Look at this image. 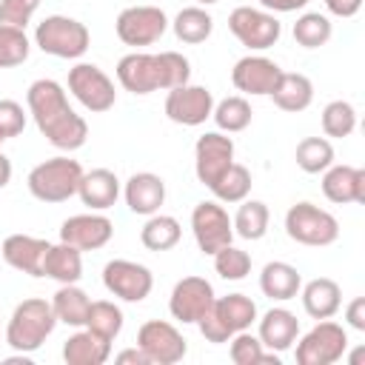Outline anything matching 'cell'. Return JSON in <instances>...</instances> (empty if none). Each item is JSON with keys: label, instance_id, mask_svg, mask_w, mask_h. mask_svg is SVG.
<instances>
[{"label": "cell", "instance_id": "4fadbf2b", "mask_svg": "<svg viewBox=\"0 0 365 365\" xmlns=\"http://www.w3.org/2000/svg\"><path fill=\"white\" fill-rule=\"evenodd\" d=\"M137 348L148 356V365H174L188 354L185 336L165 319H148L137 331Z\"/></svg>", "mask_w": 365, "mask_h": 365}, {"label": "cell", "instance_id": "e0dca14e", "mask_svg": "<svg viewBox=\"0 0 365 365\" xmlns=\"http://www.w3.org/2000/svg\"><path fill=\"white\" fill-rule=\"evenodd\" d=\"M217 294L205 277H182L174 282L168 297V314L182 325H197V319L214 305Z\"/></svg>", "mask_w": 365, "mask_h": 365}, {"label": "cell", "instance_id": "8992f818", "mask_svg": "<svg viewBox=\"0 0 365 365\" xmlns=\"http://www.w3.org/2000/svg\"><path fill=\"white\" fill-rule=\"evenodd\" d=\"M34 46L43 54H51L60 60H80L91 46V34L86 23L68 14H48L34 29Z\"/></svg>", "mask_w": 365, "mask_h": 365}, {"label": "cell", "instance_id": "ffe728a7", "mask_svg": "<svg viewBox=\"0 0 365 365\" xmlns=\"http://www.w3.org/2000/svg\"><path fill=\"white\" fill-rule=\"evenodd\" d=\"M48 240L31 237V234H9L0 245V259L29 277H43V259L48 251Z\"/></svg>", "mask_w": 365, "mask_h": 365}, {"label": "cell", "instance_id": "d6986e66", "mask_svg": "<svg viewBox=\"0 0 365 365\" xmlns=\"http://www.w3.org/2000/svg\"><path fill=\"white\" fill-rule=\"evenodd\" d=\"M282 68L265 57V54H245L234 63L231 68V83L237 91L242 94H251V97H268L271 88L277 86Z\"/></svg>", "mask_w": 365, "mask_h": 365}, {"label": "cell", "instance_id": "8d00e7d4", "mask_svg": "<svg viewBox=\"0 0 365 365\" xmlns=\"http://www.w3.org/2000/svg\"><path fill=\"white\" fill-rule=\"evenodd\" d=\"M294 160L305 174H322L334 163V145L328 137H305L297 143Z\"/></svg>", "mask_w": 365, "mask_h": 365}, {"label": "cell", "instance_id": "ac0fdd59", "mask_svg": "<svg viewBox=\"0 0 365 365\" xmlns=\"http://www.w3.org/2000/svg\"><path fill=\"white\" fill-rule=\"evenodd\" d=\"M111 237H114V222L103 211L74 214V217L63 220V225H60V240L80 251H97V248L108 245Z\"/></svg>", "mask_w": 365, "mask_h": 365}, {"label": "cell", "instance_id": "681fc988", "mask_svg": "<svg viewBox=\"0 0 365 365\" xmlns=\"http://www.w3.org/2000/svg\"><path fill=\"white\" fill-rule=\"evenodd\" d=\"M11 182V160L0 151V188H6Z\"/></svg>", "mask_w": 365, "mask_h": 365}, {"label": "cell", "instance_id": "836d02e7", "mask_svg": "<svg viewBox=\"0 0 365 365\" xmlns=\"http://www.w3.org/2000/svg\"><path fill=\"white\" fill-rule=\"evenodd\" d=\"M251 103L240 94L234 97H222L220 103H214V111H211V120L217 123V128L222 134H237V131H245L251 125Z\"/></svg>", "mask_w": 365, "mask_h": 365}, {"label": "cell", "instance_id": "2e32d148", "mask_svg": "<svg viewBox=\"0 0 365 365\" xmlns=\"http://www.w3.org/2000/svg\"><path fill=\"white\" fill-rule=\"evenodd\" d=\"M234 163V140L222 131H205L194 143V174L197 180L211 188Z\"/></svg>", "mask_w": 365, "mask_h": 365}, {"label": "cell", "instance_id": "1f68e13d", "mask_svg": "<svg viewBox=\"0 0 365 365\" xmlns=\"http://www.w3.org/2000/svg\"><path fill=\"white\" fill-rule=\"evenodd\" d=\"M182 237V225L171 214H151L145 217V225L140 228V242L148 251H171Z\"/></svg>", "mask_w": 365, "mask_h": 365}, {"label": "cell", "instance_id": "7c38bea8", "mask_svg": "<svg viewBox=\"0 0 365 365\" xmlns=\"http://www.w3.org/2000/svg\"><path fill=\"white\" fill-rule=\"evenodd\" d=\"M168 14L160 6H128L117 14L114 31L125 46H151L168 31Z\"/></svg>", "mask_w": 365, "mask_h": 365}, {"label": "cell", "instance_id": "c3c4849f", "mask_svg": "<svg viewBox=\"0 0 365 365\" xmlns=\"http://www.w3.org/2000/svg\"><path fill=\"white\" fill-rule=\"evenodd\" d=\"M114 362H120V365H148V356L134 345V348H125V351H120L117 356H114Z\"/></svg>", "mask_w": 365, "mask_h": 365}, {"label": "cell", "instance_id": "ab89813d", "mask_svg": "<svg viewBox=\"0 0 365 365\" xmlns=\"http://www.w3.org/2000/svg\"><path fill=\"white\" fill-rule=\"evenodd\" d=\"M31 43L26 37V29L17 26H0V68H14L29 60Z\"/></svg>", "mask_w": 365, "mask_h": 365}, {"label": "cell", "instance_id": "277c9868", "mask_svg": "<svg viewBox=\"0 0 365 365\" xmlns=\"http://www.w3.org/2000/svg\"><path fill=\"white\" fill-rule=\"evenodd\" d=\"M257 317H259V311H257V302L251 297H245V294H225V297H217L214 305L197 319V328L205 336V342L222 345L234 334L248 331L257 322Z\"/></svg>", "mask_w": 365, "mask_h": 365}, {"label": "cell", "instance_id": "44dd1931", "mask_svg": "<svg viewBox=\"0 0 365 365\" xmlns=\"http://www.w3.org/2000/svg\"><path fill=\"white\" fill-rule=\"evenodd\" d=\"M123 200H125L128 211H134L140 217H151L165 202V180L154 171H137L125 180Z\"/></svg>", "mask_w": 365, "mask_h": 365}, {"label": "cell", "instance_id": "7bdbcfd3", "mask_svg": "<svg viewBox=\"0 0 365 365\" xmlns=\"http://www.w3.org/2000/svg\"><path fill=\"white\" fill-rule=\"evenodd\" d=\"M40 9V0H0V26L26 29Z\"/></svg>", "mask_w": 365, "mask_h": 365}, {"label": "cell", "instance_id": "60d3db41", "mask_svg": "<svg viewBox=\"0 0 365 365\" xmlns=\"http://www.w3.org/2000/svg\"><path fill=\"white\" fill-rule=\"evenodd\" d=\"M214 271L222 279H231V282L245 279L251 274V254L231 242V245H225V248H220L214 254Z\"/></svg>", "mask_w": 365, "mask_h": 365}, {"label": "cell", "instance_id": "3957f363", "mask_svg": "<svg viewBox=\"0 0 365 365\" xmlns=\"http://www.w3.org/2000/svg\"><path fill=\"white\" fill-rule=\"evenodd\" d=\"M57 328V317L48 299L29 297L14 305L6 322V345L17 354H34Z\"/></svg>", "mask_w": 365, "mask_h": 365}, {"label": "cell", "instance_id": "30bf717a", "mask_svg": "<svg viewBox=\"0 0 365 365\" xmlns=\"http://www.w3.org/2000/svg\"><path fill=\"white\" fill-rule=\"evenodd\" d=\"M68 91L91 114H103L117 103L114 80L94 63H77L68 68Z\"/></svg>", "mask_w": 365, "mask_h": 365}, {"label": "cell", "instance_id": "74e56055", "mask_svg": "<svg viewBox=\"0 0 365 365\" xmlns=\"http://www.w3.org/2000/svg\"><path fill=\"white\" fill-rule=\"evenodd\" d=\"M251 185H254L251 171L242 163H231V168L211 185V194H214V200L234 205V202H242L251 194Z\"/></svg>", "mask_w": 365, "mask_h": 365}, {"label": "cell", "instance_id": "d6a6232c", "mask_svg": "<svg viewBox=\"0 0 365 365\" xmlns=\"http://www.w3.org/2000/svg\"><path fill=\"white\" fill-rule=\"evenodd\" d=\"M268 222H271V211L262 200H242L237 214L231 217V225H234V234L242 237V240H262L268 234Z\"/></svg>", "mask_w": 365, "mask_h": 365}, {"label": "cell", "instance_id": "f35d334b", "mask_svg": "<svg viewBox=\"0 0 365 365\" xmlns=\"http://www.w3.org/2000/svg\"><path fill=\"white\" fill-rule=\"evenodd\" d=\"M322 134L325 137H351L354 128H356V108L348 103V100H331L325 108H322Z\"/></svg>", "mask_w": 365, "mask_h": 365}, {"label": "cell", "instance_id": "f546056e", "mask_svg": "<svg viewBox=\"0 0 365 365\" xmlns=\"http://www.w3.org/2000/svg\"><path fill=\"white\" fill-rule=\"evenodd\" d=\"M48 302H51V308H54L57 322L71 325V328H83V325H86V317H88V308H91V297H88L77 282L60 285Z\"/></svg>", "mask_w": 365, "mask_h": 365}, {"label": "cell", "instance_id": "f1b7e54d", "mask_svg": "<svg viewBox=\"0 0 365 365\" xmlns=\"http://www.w3.org/2000/svg\"><path fill=\"white\" fill-rule=\"evenodd\" d=\"M43 277H48L60 285L80 282V277H83V251L63 242V240L57 245H48L46 259H43Z\"/></svg>", "mask_w": 365, "mask_h": 365}, {"label": "cell", "instance_id": "83f0119b", "mask_svg": "<svg viewBox=\"0 0 365 365\" xmlns=\"http://www.w3.org/2000/svg\"><path fill=\"white\" fill-rule=\"evenodd\" d=\"M299 288H302V274L291 262L274 259V262L262 265V271H259V291L268 299L288 302V299H294L299 294Z\"/></svg>", "mask_w": 365, "mask_h": 365}, {"label": "cell", "instance_id": "cb8c5ba5", "mask_svg": "<svg viewBox=\"0 0 365 365\" xmlns=\"http://www.w3.org/2000/svg\"><path fill=\"white\" fill-rule=\"evenodd\" d=\"M257 336L268 351H288L294 348L299 336V319L288 308H268L262 317H257Z\"/></svg>", "mask_w": 365, "mask_h": 365}, {"label": "cell", "instance_id": "f5cc1de1", "mask_svg": "<svg viewBox=\"0 0 365 365\" xmlns=\"http://www.w3.org/2000/svg\"><path fill=\"white\" fill-rule=\"evenodd\" d=\"M3 143H6V134H3V131H0V145H3Z\"/></svg>", "mask_w": 365, "mask_h": 365}, {"label": "cell", "instance_id": "4316f807", "mask_svg": "<svg viewBox=\"0 0 365 365\" xmlns=\"http://www.w3.org/2000/svg\"><path fill=\"white\" fill-rule=\"evenodd\" d=\"M268 97L274 100V106L279 111L297 114V111H305L314 103V83L299 71H282Z\"/></svg>", "mask_w": 365, "mask_h": 365}, {"label": "cell", "instance_id": "e575fe53", "mask_svg": "<svg viewBox=\"0 0 365 365\" xmlns=\"http://www.w3.org/2000/svg\"><path fill=\"white\" fill-rule=\"evenodd\" d=\"M125 325V317H123V308L111 299H91V308H88V317H86V325L88 331L100 334L103 339H117L120 331Z\"/></svg>", "mask_w": 365, "mask_h": 365}, {"label": "cell", "instance_id": "7a4b0ae2", "mask_svg": "<svg viewBox=\"0 0 365 365\" xmlns=\"http://www.w3.org/2000/svg\"><path fill=\"white\" fill-rule=\"evenodd\" d=\"M117 83L131 94H151V91H168L182 83H191V63L180 51H131L117 60Z\"/></svg>", "mask_w": 365, "mask_h": 365}, {"label": "cell", "instance_id": "bcb514c9", "mask_svg": "<svg viewBox=\"0 0 365 365\" xmlns=\"http://www.w3.org/2000/svg\"><path fill=\"white\" fill-rule=\"evenodd\" d=\"M311 0H259V6L265 11H274V14H291V11H302Z\"/></svg>", "mask_w": 365, "mask_h": 365}, {"label": "cell", "instance_id": "816d5d0a", "mask_svg": "<svg viewBox=\"0 0 365 365\" xmlns=\"http://www.w3.org/2000/svg\"><path fill=\"white\" fill-rule=\"evenodd\" d=\"M214 3H220V0H197V6H214Z\"/></svg>", "mask_w": 365, "mask_h": 365}, {"label": "cell", "instance_id": "5bb4252c", "mask_svg": "<svg viewBox=\"0 0 365 365\" xmlns=\"http://www.w3.org/2000/svg\"><path fill=\"white\" fill-rule=\"evenodd\" d=\"M103 285L111 297H117L123 302H143L154 288V274L143 262L111 259L103 268Z\"/></svg>", "mask_w": 365, "mask_h": 365}, {"label": "cell", "instance_id": "ba28073f", "mask_svg": "<svg viewBox=\"0 0 365 365\" xmlns=\"http://www.w3.org/2000/svg\"><path fill=\"white\" fill-rule=\"evenodd\" d=\"M348 351V331L334 319H317L311 331L297 336L294 359L299 365H334Z\"/></svg>", "mask_w": 365, "mask_h": 365}, {"label": "cell", "instance_id": "7402d4cb", "mask_svg": "<svg viewBox=\"0 0 365 365\" xmlns=\"http://www.w3.org/2000/svg\"><path fill=\"white\" fill-rule=\"evenodd\" d=\"M322 194H325V200H331L336 205L365 202V171L356 165L331 163L322 171Z\"/></svg>", "mask_w": 365, "mask_h": 365}, {"label": "cell", "instance_id": "4dcf8cb0", "mask_svg": "<svg viewBox=\"0 0 365 365\" xmlns=\"http://www.w3.org/2000/svg\"><path fill=\"white\" fill-rule=\"evenodd\" d=\"M171 29L177 34L180 43L188 46H200L211 37L214 31V17L205 11V6H185L177 11V17L171 20Z\"/></svg>", "mask_w": 365, "mask_h": 365}, {"label": "cell", "instance_id": "603a6c76", "mask_svg": "<svg viewBox=\"0 0 365 365\" xmlns=\"http://www.w3.org/2000/svg\"><path fill=\"white\" fill-rule=\"evenodd\" d=\"M123 194L120 177L111 168H91L83 171V180L77 185V197L88 211H108L111 205H117Z\"/></svg>", "mask_w": 365, "mask_h": 365}, {"label": "cell", "instance_id": "9c48e42d", "mask_svg": "<svg viewBox=\"0 0 365 365\" xmlns=\"http://www.w3.org/2000/svg\"><path fill=\"white\" fill-rule=\"evenodd\" d=\"M228 31L251 51H265L279 43L282 37V23L277 20L274 11L254 9V6H237L228 14Z\"/></svg>", "mask_w": 365, "mask_h": 365}, {"label": "cell", "instance_id": "f6af8a7d", "mask_svg": "<svg viewBox=\"0 0 365 365\" xmlns=\"http://www.w3.org/2000/svg\"><path fill=\"white\" fill-rule=\"evenodd\" d=\"M345 322L354 331H365V297H354L345 305Z\"/></svg>", "mask_w": 365, "mask_h": 365}, {"label": "cell", "instance_id": "5b68a950", "mask_svg": "<svg viewBox=\"0 0 365 365\" xmlns=\"http://www.w3.org/2000/svg\"><path fill=\"white\" fill-rule=\"evenodd\" d=\"M83 180V165L71 160L68 154H57L51 160L37 163L29 171V191L40 202H66L77 194V185Z\"/></svg>", "mask_w": 365, "mask_h": 365}, {"label": "cell", "instance_id": "52a82bcc", "mask_svg": "<svg viewBox=\"0 0 365 365\" xmlns=\"http://www.w3.org/2000/svg\"><path fill=\"white\" fill-rule=\"evenodd\" d=\"M285 234L299 242V245H308V248H325V245H334L336 237H339V222L331 211L302 200V202H294L288 211H285Z\"/></svg>", "mask_w": 365, "mask_h": 365}, {"label": "cell", "instance_id": "d590c367", "mask_svg": "<svg viewBox=\"0 0 365 365\" xmlns=\"http://www.w3.org/2000/svg\"><path fill=\"white\" fill-rule=\"evenodd\" d=\"M291 34H294L297 46H302V48H319V46H325L331 40L334 26H331V17L322 14V11H302L297 17Z\"/></svg>", "mask_w": 365, "mask_h": 365}, {"label": "cell", "instance_id": "6da1fadb", "mask_svg": "<svg viewBox=\"0 0 365 365\" xmlns=\"http://www.w3.org/2000/svg\"><path fill=\"white\" fill-rule=\"evenodd\" d=\"M26 111L31 114L37 131L60 151H77L88 140V123L68 106L66 88L51 80L40 77L26 91Z\"/></svg>", "mask_w": 365, "mask_h": 365}, {"label": "cell", "instance_id": "7dc6e473", "mask_svg": "<svg viewBox=\"0 0 365 365\" xmlns=\"http://www.w3.org/2000/svg\"><path fill=\"white\" fill-rule=\"evenodd\" d=\"M325 9H328V14L345 20V17H354L362 9V0H325Z\"/></svg>", "mask_w": 365, "mask_h": 365}, {"label": "cell", "instance_id": "f907efd6", "mask_svg": "<svg viewBox=\"0 0 365 365\" xmlns=\"http://www.w3.org/2000/svg\"><path fill=\"white\" fill-rule=\"evenodd\" d=\"M362 354H365V348H356V351H354V354H351V356H348V359H351V362H354V365H356V362H359V359H362Z\"/></svg>", "mask_w": 365, "mask_h": 365}, {"label": "cell", "instance_id": "8fae6325", "mask_svg": "<svg viewBox=\"0 0 365 365\" xmlns=\"http://www.w3.org/2000/svg\"><path fill=\"white\" fill-rule=\"evenodd\" d=\"M191 234L202 254L214 257L220 248L234 242V225L220 200H202L191 211Z\"/></svg>", "mask_w": 365, "mask_h": 365}, {"label": "cell", "instance_id": "ee69618b", "mask_svg": "<svg viewBox=\"0 0 365 365\" xmlns=\"http://www.w3.org/2000/svg\"><path fill=\"white\" fill-rule=\"evenodd\" d=\"M26 117H29V111L17 100H0V131L6 134V140L23 134Z\"/></svg>", "mask_w": 365, "mask_h": 365}, {"label": "cell", "instance_id": "9a60e30c", "mask_svg": "<svg viewBox=\"0 0 365 365\" xmlns=\"http://www.w3.org/2000/svg\"><path fill=\"white\" fill-rule=\"evenodd\" d=\"M214 94L205 86H194V83H182L177 88H168L165 94V117L177 125H202L211 111H214Z\"/></svg>", "mask_w": 365, "mask_h": 365}, {"label": "cell", "instance_id": "d4e9b609", "mask_svg": "<svg viewBox=\"0 0 365 365\" xmlns=\"http://www.w3.org/2000/svg\"><path fill=\"white\" fill-rule=\"evenodd\" d=\"M297 297L302 299V311L311 319H331L342 308V288L331 277H314V279L302 282Z\"/></svg>", "mask_w": 365, "mask_h": 365}, {"label": "cell", "instance_id": "484cf974", "mask_svg": "<svg viewBox=\"0 0 365 365\" xmlns=\"http://www.w3.org/2000/svg\"><path fill=\"white\" fill-rule=\"evenodd\" d=\"M111 356V339L80 328L63 342V362L66 365H103Z\"/></svg>", "mask_w": 365, "mask_h": 365}, {"label": "cell", "instance_id": "b9f144b4", "mask_svg": "<svg viewBox=\"0 0 365 365\" xmlns=\"http://www.w3.org/2000/svg\"><path fill=\"white\" fill-rule=\"evenodd\" d=\"M228 356L234 365H259L265 356V345L251 331H240L228 339Z\"/></svg>", "mask_w": 365, "mask_h": 365}]
</instances>
